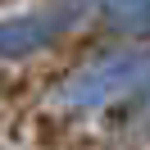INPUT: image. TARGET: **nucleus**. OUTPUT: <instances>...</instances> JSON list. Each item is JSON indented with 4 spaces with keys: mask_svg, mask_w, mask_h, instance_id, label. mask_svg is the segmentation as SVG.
<instances>
[{
    "mask_svg": "<svg viewBox=\"0 0 150 150\" xmlns=\"http://www.w3.org/2000/svg\"><path fill=\"white\" fill-rule=\"evenodd\" d=\"M146 68H150L146 55H114V59H100V64H91L86 73H77L73 82L64 86V100H68V105H100V100H109V96L127 91Z\"/></svg>",
    "mask_w": 150,
    "mask_h": 150,
    "instance_id": "f257e3e1",
    "label": "nucleus"
},
{
    "mask_svg": "<svg viewBox=\"0 0 150 150\" xmlns=\"http://www.w3.org/2000/svg\"><path fill=\"white\" fill-rule=\"evenodd\" d=\"M68 18H73V14H64V9H46V14H28V18L0 23V55H5V59H18V55L41 50Z\"/></svg>",
    "mask_w": 150,
    "mask_h": 150,
    "instance_id": "f03ea898",
    "label": "nucleus"
}]
</instances>
